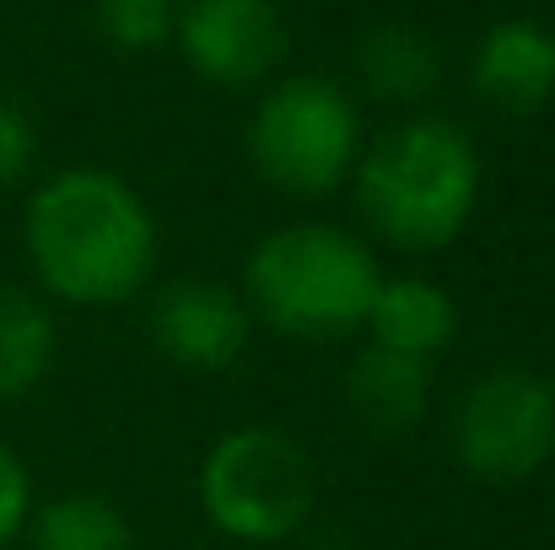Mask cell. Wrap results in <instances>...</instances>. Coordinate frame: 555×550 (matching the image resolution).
<instances>
[{"instance_id": "7c38bea8", "label": "cell", "mask_w": 555, "mask_h": 550, "mask_svg": "<svg viewBox=\"0 0 555 550\" xmlns=\"http://www.w3.org/2000/svg\"><path fill=\"white\" fill-rule=\"evenodd\" d=\"M60 357L54 308L27 286H0V410L43 388Z\"/></svg>"}, {"instance_id": "2e32d148", "label": "cell", "mask_w": 555, "mask_h": 550, "mask_svg": "<svg viewBox=\"0 0 555 550\" xmlns=\"http://www.w3.org/2000/svg\"><path fill=\"white\" fill-rule=\"evenodd\" d=\"M33 508H38V497H33L27 459H22L11 443H0V550H11L16 540H22Z\"/></svg>"}, {"instance_id": "4fadbf2b", "label": "cell", "mask_w": 555, "mask_h": 550, "mask_svg": "<svg viewBox=\"0 0 555 550\" xmlns=\"http://www.w3.org/2000/svg\"><path fill=\"white\" fill-rule=\"evenodd\" d=\"M27 550H135V529L125 508L103 491H65L33 508Z\"/></svg>"}, {"instance_id": "30bf717a", "label": "cell", "mask_w": 555, "mask_h": 550, "mask_svg": "<svg viewBox=\"0 0 555 550\" xmlns=\"http://www.w3.org/2000/svg\"><path fill=\"white\" fill-rule=\"evenodd\" d=\"M459 297L437 281V276H421V270H399L377 281V297L367 308V330L377 351H399V357H415V362H437L453 341H459Z\"/></svg>"}, {"instance_id": "7a4b0ae2", "label": "cell", "mask_w": 555, "mask_h": 550, "mask_svg": "<svg viewBox=\"0 0 555 550\" xmlns=\"http://www.w3.org/2000/svg\"><path fill=\"white\" fill-rule=\"evenodd\" d=\"M480 152L475 141L437 114L388 125L351 174L357 216L372 243L399 254H437L459 243L480 210Z\"/></svg>"}, {"instance_id": "5bb4252c", "label": "cell", "mask_w": 555, "mask_h": 550, "mask_svg": "<svg viewBox=\"0 0 555 550\" xmlns=\"http://www.w3.org/2000/svg\"><path fill=\"white\" fill-rule=\"evenodd\" d=\"M357 76L383 103H421L442 76V54L415 27H372L357 43Z\"/></svg>"}, {"instance_id": "5b68a950", "label": "cell", "mask_w": 555, "mask_h": 550, "mask_svg": "<svg viewBox=\"0 0 555 550\" xmlns=\"http://www.w3.org/2000/svg\"><path fill=\"white\" fill-rule=\"evenodd\" d=\"M248 163L259 183L286 200H330L340 194L362 163V108L346 87L324 76L270 81L248 114Z\"/></svg>"}, {"instance_id": "9c48e42d", "label": "cell", "mask_w": 555, "mask_h": 550, "mask_svg": "<svg viewBox=\"0 0 555 550\" xmlns=\"http://www.w3.org/2000/svg\"><path fill=\"white\" fill-rule=\"evenodd\" d=\"M469 87L496 114H540L555 98V33L534 16H502L469 54Z\"/></svg>"}, {"instance_id": "ba28073f", "label": "cell", "mask_w": 555, "mask_h": 550, "mask_svg": "<svg viewBox=\"0 0 555 550\" xmlns=\"http://www.w3.org/2000/svg\"><path fill=\"white\" fill-rule=\"evenodd\" d=\"M146 335L157 357L184 372H227L254 346V314L237 286L227 281H168L146 308Z\"/></svg>"}, {"instance_id": "9a60e30c", "label": "cell", "mask_w": 555, "mask_h": 550, "mask_svg": "<svg viewBox=\"0 0 555 550\" xmlns=\"http://www.w3.org/2000/svg\"><path fill=\"white\" fill-rule=\"evenodd\" d=\"M179 0H92V27L119 54H152L173 38Z\"/></svg>"}, {"instance_id": "52a82bcc", "label": "cell", "mask_w": 555, "mask_h": 550, "mask_svg": "<svg viewBox=\"0 0 555 550\" xmlns=\"http://www.w3.org/2000/svg\"><path fill=\"white\" fill-rule=\"evenodd\" d=\"M184 65L210 87H259L292 49L275 0H184L173 22Z\"/></svg>"}, {"instance_id": "6da1fadb", "label": "cell", "mask_w": 555, "mask_h": 550, "mask_svg": "<svg viewBox=\"0 0 555 550\" xmlns=\"http://www.w3.org/2000/svg\"><path fill=\"white\" fill-rule=\"evenodd\" d=\"M22 254L38 297L92 314L125 308L152 286L163 232L135 183L114 168L76 163L33 183L22 205Z\"/></svg>"}, {"instance_id": "3957f363", "label": "cell", "mask_w": 555, "mask_h": 550, "mask_svg": "<svg viewBox=\"0 0 555 550\" xmlns=\"http://www.w3.org/2000/svg\"><path fill=\"white\" fill-rule=\"evenodd\" d=\"M377 281H383V265L362 232L308 216V221L270 227L248 248L237 292L254 324L302 346H324L367 324Z\"/></svg>"}, {"instance_id": "8fae6325", "label": "cell", "mask_w": 555, "mask_h": 550, "mask_svg": "<svg viewBox=\"0 0 555 550\" xmlns=\"http://www.w3.org/2000/svg\"><path fill=\"white\" fill-rule=\"evenodd\" d=\"M346 405H351L362 432L404 437L410 426H421V415L431 405V362L362 346L351 372H346Z\"/></svg>"}, {"instance_id": "277c9868", "label": "cell", "mask_w": 555, "mask_h": 550, "mask_svg": "<svg viewBox=\"0 0 555 550\" xmlns=\"http://www.w3.org/2000/svg\"><path fill=\"white\" fill-rule=\"evenodd\" d=\"M194 502L232 546H286L313 519L319 475L292 432L248 421L205 448L194 470Z\"/></svg>"}, {"instance_id": "e0dca14e", "label": "cell", "mask_w": 555, "mask_h": 550, "mask_svg": "<svg viewBox=\"0 0 555 550\" xmlns=\"http://www.w3.org/2000/svg\"><path fill=\"white\" fill-rule=\"evenodd\" d=\"M33 163H38V130L22 103L0 98V194L27 179Z\"/></svg>"}, {"instance_id": "8992f818", "label": "cell", "mask_w": 555, "mask_h": 550, "mask_svg": "<svg viewBox=\"0 0 555 550\" xmlns=\"http://www.w3.org/2000/svg\"><path fill=\"white\" fill-rule=\"evenodd\" d=\"M453 459L480 486H524L555 459V383L540 367H491L453 405Z\"/></svg>"}]
</instances>
